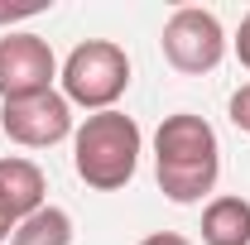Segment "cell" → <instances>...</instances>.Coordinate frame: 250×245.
Masks as SVG:
<instances>
[{
  "instance_id": "cell-1",
  "label": "cell",
  "mask_w": 250,
  "mask_h": 245,
  "mask_svg": "<svg viewBox=\"0 0 250 245\" xmlns=\"http://www.w3.org/2000/svg\"><path fill=\"white\" fill-rule=\"evenodd\" d=\"M154 178L159 192L168 202H202L221 178V144H217V130L192 116V111H173L164 116L154 130Z\"/></svg>"
},
{
  "instance_id": "cell-2",
  "label": "cell",
  "mask_w": 250,
  "mask_h": 245,
  "mask_svg": "<svg viewBox=\"0 0 250 245\" xmlns=\"http://www.w3.org/2000/svg\"><path fill=\"white\" fill-rule=\"evenodd\" d=\"M140 149H145V135L125 111H96L72 130V168L96 192H116L130 183L140 168Z\"/></svg>"
},
{
  "instance_id": "cell-3",
  "label": "cell",
  "mask_w": 250,
  "mask_h": 245,
  "mask_svg": "<svg viewBox=\"0 0 250 245\" xmlns=\"http://www.w3.org/2000/svg\"><path fill=\"white\" fill-rule=\"evenodd\" d=\"M58 82L67 106H82V111H116V101L130 87V58H125L121 43L111 39H87L77 43L58 67Z\"/></svg>"
},
{
  "instance_id": "cell-4",
  "label": "cell",
  "mask_w": 250,
  "mask_h": 245,
  "mask_svg": "<svg viewBox=\"0 0 250 245\" xmlns=\"http://www.w3.org/2000/svg\"><path fill=\"white\" fill-rule=\"evenodd\" d=\"M159 43H164V58L173 62L178 72H188V77H202V72H212L226 58V29H221L217 15L202 10V5H178L164 20Z\"/></svg>"
},
{
  "instance_id": "cell-5",
  "label": "cell",
  "mask_w": 250,
  "mask_h": 245,
  "mask_svg": "<svg viewBox=\"0 0 250 245\" xmlns=\"http://www.w3.org/2000/svg\"><path fill=\"white\" fill-rule=\"evenodd\" d=\"M58 58L48 39L39 34H5L0 39V101H24V96L53 92Z\"/></svg>"
},
{
  "instance_id": "cell-6",
  "label": "cell",
  "mask_w": 250,
  "mask_h": 245,
  "mask_svg": "<svg viewBox=\"0 0 250 245\" xmlns=\"http://www.w3.org/2000/svg\"><path fill=\"white\" fill-rule=\"evenodd\" d=\"M0 130L24 149H48L67 140L77 125H72V106L62 92H39L24 101H0Z\"/></svg>"
},
{
  "instance_id": "cell-7",
  "label": "cell",
  "mask_w": 250,
  "mask_h": 245,
  "mask_svg": "<svg viewBox=\"0 0 250 245\" xmlns=\"http://www.w3.org/2000/svg\"><path fill=\"white\" fill-rule=\"evenodd\" d=\"M39 207H48V178L34 159H0V216L10 226H20L24 216H34Z\"/></svg>"
},
{
  "instance_id": "cell-8",
  "label": "cell",
  "mask_w": 250,
  "mask_h": 245,
  "mask_svg": "<svg viewBox=\"0 0 250 245\" xmlns=\"http://www.w3.org/2000/svg\"><path fill=\"white\" fill-rule=\"evenodd\" d=\"M202 245H250V202L246 197H212L202 212Z\"/></svg>"
},
{
  "instance_id": "cell-9",
  "label": "cell",
  "mask_w": 250,
  "mask_h": 245,
  "mask_svg": "<svg viewBox=\"0 0 250 245\" xmlns=\"http://www.w3.org/2000/svg\"><path fill=\"white\" fill-rule=\"evenodd\" d=\"M10 245H72V216L48 202L10 231Z\"/></svg>"
},
{
  "instance_id": "cell-10",
  "label": "cell",
  "mask_w": 250,
  "mask_h": 245,
  "mask_svg": "<svg viewBox=\"0 0 250 245\" xmlns=\"http://www.w3.org/2000/svg\"><path fill=\"white\" fill-rule=\"evenodd\" d=\"M226 111H231V125L250 135V82H246V87H241L236 96H231V106H226Z\"/></svg>"
},
{
  "instance_id": "cell-11",
  "label": "cell",
  "mask_w": 250,
  "mask_h": 245,
  "mask_svg": "<svg viewBox=\"0 0 250 245\" xmlns=\"http://www.w3.org/2000/svg\"><path fill=\"white\" fill-rule=\"evenodd\" d=\"M48 5L43 0H29V5H0V24H15V20H29V15H43Z\"/></svg>"
},
{
  "instance_id": "cell-12",
  "label": "cell",
  "mask_w": 250,
  "mask_h": 245,
  "mask_svg": "<svg viewBox=\"0 0 250 245\" xmlns=\"http://www.w3.org/2000/svg\"><path fill=\"white\" fill-rule=\"evenodd\" d=\"M231 43H236V58H241V67H250V15L241 20V29H236V39H231Z\"/></svg>"
},
{
  "instance_id": "cell-13",
  "label": "cell",
  "mask_w": 250,
  "mask_h": 245,
  "mask_svg": "<svg viewBox=\"0 0 250 245\" xmlns=\"http://www.w3.org/2000/svg\"><path fill=\"white\" fill-rule=\"evenodd\" d=\"M140 245H192L188 236H178V231H154V236H145Z\"/></svg>"
},
{
  "instance_id": "cell-14",
  "label": "cell",
  "mask_w": 250,
  "mask_h": 245,
  "mask_svg": "<svg viewBox=\"0 0 250 245\" xmlns=\"http://www.w3.org/2000/svg\"><path fill=\"white\" fill-rule=\"evenodd\" d=\"M10 231H15V226H10V221H5V216H0V245L10 241Z\"/></svg>"
}]
</instances>
